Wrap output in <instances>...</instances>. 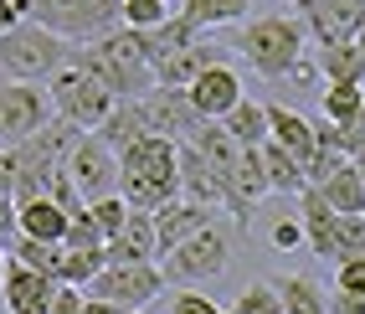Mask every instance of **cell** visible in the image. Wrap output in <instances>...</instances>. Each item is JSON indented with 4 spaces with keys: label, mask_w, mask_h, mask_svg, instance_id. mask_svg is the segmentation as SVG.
Listing matches in <instances>:
<instances>
[{
    "label": "cell",
    "mask_w": 365,
    "mask_h": 314,
    "mask_svg": "<svg viewBox=\"0 0 365 314\" xmlns=\"http://www.w3.org/2000/svg\"><path fill=\"white\" fill-rule=\"evenodd\" d=\"M299 222H304V232H309V248L319 253L324 263H334V243H339V211L319 196V191H304L299 196Z\"/></svg>",
    "instance_id": "cell-19"
},
{
    "label": "cell",
    "mask_w": 365,
    "mask_h": 314,
    "mask_svg": "<svg viewBox=\"0 0 365 314\" xmlns=\"http://www.w3.org/2000/svg\"><path fill=\"white\" fill-rule=\"evenodd\" d=\"M355 46H360V52H365V26H360V36H355Z\"/></svg>",
    "instance_id": "cell-45"
},
{
    "label": "cell",
    "mask_w": 365,
    "mask_h": 314,
    "mask_svg": "<svg viewBox=\"0 0 365 314\" xmlns=\"http://www.w3.org/2000/svg\"><path fill=\"white\" fill-rule=\"evenodd\" d=\"M304 31L309 26L299 16H257V21L232 31V46L247 57V67L257 78L283 83V78H299V67L309 62L304 57Z\"/></svg>",
    "instance_id": "cell-3"
},
{
    "label": "cell",
    "mask_w": 365,
    "mask_h": 314,
    "mask_svg": "<svg viewBox=\"0 0 365 314\" xmlns=\"http://www.w3.org/2000/svg\"><path fill=\"white\" fill-rule=\"evenodd\" d=\"M72 57H78V46L52 36L36 21H21L11 36H0V78H11V83L46 88L62 67H72Z\"/></svg>",
    "instance_id": "cell-4"
},
{
    "label": "cell",
    "mask_w": 365,
    "mask_h": 314,
    "mask_svg": "<svg viewBox=\"0 0 365 314\" xmlns=\"http://www.w3.org/2000/svg\"><path fill=\"white\" fill-rule=\"evenodd\" d=\"M299 21L314 31L319 46H334V41H355L360 26H365V0H294Z\"/></svg>",
    "instance_id": "cell-13"
},
{
    "label": "cell",
    "mask_w": 365,
    "mask_h": 314,
    "mask_svg": "<svg viewBox=\"0 0 365 314\" xmlns=\"http://www.w3.org/2000/svg\"><path fill=\"white\" fill-rule=\"evenodd\" d=\"M232 268V237L222 227H206L201 237H190V243H180L175 253H165L160 273L170 288H196V283H211L222 278Z\"/></svg>",
    "instance_id": "cell-9"
},
{
    "label": "cell",
    "mask_w": 365,
    "mask_h": 314,
    "mask_svg": "<svg viewBox=\"0 0 365 314\" xmlns=\"http://www.w3.org/2000/svg\"><path fill=\"white\" fill-rule=\"evenodd\" d=\"M180 191H185V201H196L206 211H227L232 222L252 227V201L232 186L227 171H216V165L201 150H190V144H180Z\"/></svg>",
    "instance_id": "cell-8"
},
{
    "label": "cell",
    "mask_w": 365,
    "mask_h": 314,
    "mask_svg": "<svg viewBox=\"0 0 365 314\" xmlns=\"http://www.w3.org/2000/svg\"><path fill=\"white\" fill-rule=\"evenodd\" d=\"M16 243H21V216H16V206H11V201H0V248L11 253Z\"/></svg>",
    "instance_id": "cell-40"
},
{
    "label": "cell",
    "mask_w": 365,
    "mask_h": 314,
    "mask_svg": "<svg viewBox=\"0 0 365 314\" xmlns=\"http://www.w3.org/2000/svg\"><path fill=\"white\" fill-rule=\"evenodd\" d=\"M267 129H273V144H283V150L304 165V176H309L314 155H319V134H314V118H304L299 108H288V103H267Z\"/></svg>",
    "instance_id": "cell-17"
},
{
    "label": "cell",
    "mask_w": 365,
    "mask_h": 314,
    "mask_svg": "<svg viewBox=\"0 0 365 314\" xmlns=\"http://www.w3.org/2000/svg\"><path fill=\"white\" fill-rule=\"evenodd\" d=\"M88 314H124L118 304H98V299H88Z\"/></svg>",
    "instance_id": "cell-43"
},
{
    "label": "cell",
    "mask_w": 365,
    "mask_h": 314,
    "mask_svg": "<svg viewBox=\"0 0 365 314\" xmlns=\"http://www.w3.org/2000/svg\"><path fill=\"white\" fill-rule=\"evenodd\" d=\"M319 108H324V118L339 129V124H350V118L365 108V88H355V83H329L324 93H319Z\"/></svg>",
    "instance_id": "cell-29"
},
{
    "label": "cell",
    "mask_w": 365,
    "mask_h": 314,
    "mask_svg": "<svg viewBox=\"0 0 365 314\" xmlns=\"http://www.w3.org/2000/svg\"><path fill=\"white\" fill-rule=\"evenodd\" d=\"M222 129L237 139V144H247V150H262L267 139H273V129H267V103H252V98H242L227 118H222Z\"/></svg>",
    "instance_id": "cell-28"
},
{
    "label": "cell",
    "mask_w": 365,
    "mask_h": 314,
    "mask_svg": "<svg viewBox=\"0 0 365 314\" xmlns=\"http://www.w3.org/2000/svg\"><path fill=\"white\" fill-rule=\"evenodd\" d=\"M52 314H88V294H83V288H67V283H62V294H57Z\"/></svg>",
    "instance_id": "cell-41"
},
{
    "label": "cell",
    "mask_w": 365,
    "mask_h": 314,
    "mask_svg": "<svg viewBox=\"0 0 365 314\" xmlns=\"http://www.w3.org/2000/svg\"><path fill=\"white\" fill-rule=\"evenodd\" d=\"M16 191H21V171H16V150H0V201L16 206Z\"/></svg>",
    "instance_id": "cell-37"
},
{
    "label": "cell",
    "mask_w": 365,
    "mask_h": 314,
    "mask_svg": "<svg viewBox=\"0 0 365 314\" xmlns=\"http://www.w3.org/2000/svg\"><path fill=\"white\" fill-rule=\"evenodd\" d=\"M144 113H150V129L160 139H175V144H190L201 129H206V118L196 113V103H190V93L185 88H155L150 98H139Z\"/></svg>",
    "instance_id": "cell-14"
},
{
    "label": "cell",
    "mask_w": 365,
    "mask_h": 314,
    "mask_svg": "<svg viewBox=\"0 0 365 314\" xmlns=\"http://www.w3.org/2000/svg\"><path fill=\"white\" fill-rule=\"evenodd\" d=\"M108 263H160V232L150 211L129 216V227L108 243Z\"/></svg>",
    "instance_id": "cell-21"
},
{
    "label": "cell",
    "mask_w": 365,
    "mask_h": 314,
    "mask_svg": "<svg viewBox=\"0 0 365 314\" xmlns=\"http://www.w3.org/2000/svg\"><path fill=\"white\" fill-rule=\"evenodd\" d=\"M262 165H267V186H273V196H304V191H309L304 165L288 155L283 144L267 139V144H262Z\"/></svg>",
    "instance_id": "cell-27"
},
{
    "label": "cell",
    "mask_w": 365,
    "mask_h": 314,
    "mask_svg": "<svg viewBox=\"0 0 365 314\" xmlns=\"http://www.w3.org/2000/svg\"><path fill=\"white\" fill-rule=\"evenodd\" d=\"M46 98H52V113L67 118L72 129L98 134L108 124V113L118 108V98L108 93V83L93 67H83V57H72V67H62L52 83H46Z\"/></svg>",
    "instance_id": "cell-6"
},
{
    "label": "cell",
    "mask_w": 365,
    "mask_h": 314,
    "mask_svg": "<svg viewBox=\"0 0 365 314\" xmlns=\"http://www.w3.org/2000/svg\"><path fill=\"white\" fill-rule=\"evenodd\" d=\"M273 283L283 294V314H329V288L314 273H288V278H273Z\"/></svg>",
    "instance_id": "cell-26"
},
{
    "label": "cell",
    "mask_w": 365,
    "mask_h": 314,
    "mask_svg": "<svg viewBox=\"0 0 365 314\" xmlns=\"http://www.w3.org/2000/svg\"><path fill=\"white\" fill-rule=\"evenodd\" d=\"M6 268H11V253L0 248V294H6Z\"/></svg>",
    "instance_id": "cell-44"
},
{
    "label": "cell",
    "mask_w": 365,
    "mask_h": 314,
    "mask_svg": "<svg viewBox=\"0 0 365 314\" xmlns=\"http://www.w3.org/2000/svg\"><path fill=\"white\" fill-rule=\"evenodd\" d=\"M98 139L108 144L113 155H129L134 144L155 139V129H150V113H144V103H118V108L108 113V124L98 129Z\"/></svg>",
    "instance_id": "cell-23"
},
{
    "label": "cell",
    "mask_w": 365,
    "mask_h": 314,
    "mask_svg": "<svg viewBox=\"0 0 365 314\" xmlns=\"http://www.w3.org/2000/svg\"><path fill=\"white\" fill-rule=\"evenodd\" d=\"M355 165H360V176H365V155H360V160H355Z\"/></svg>",
    "instance_id": "cell-46"
},
{
    "label": "cell",
    "mask_w": 365,
    "mask_h": 314,
    "mask_svg": "<svg viewBox=\"0 0 365 314\" xmlns=\"http://www.w3.org/2000/svg\"><path fill=\"white\" fill-rule=\"evenodd\" d=\"M170 21V0H124V26L129 31H160Z\"/></svg>",
    "instance_id": "cell-31"
},
{
    "label": "cell",
    "mask_w": 365,
    "mask_h": 314,
    "mask_svg": "<svg viewBox=\"0 0 365 314\" xmlns=\"http://www.w3.org/2000/svg\"><path fill=\"white\" fill-rule=\"evenodd\" d=\"M52 98H46V88H31V83H11L0 78V150H16V144H26L31 134H41L52 124Z\"/></svg>",
    "instance_id": "cell-11"
},
{
    "label": "cell",
    "mask_w": 365,
    "mask_h": 314,
    "mask_svg": "<svg viewBox=\"0 0 365 314\" xmlns=\"http://www.w3.org/2000/svg\"><path fill=\"white\" fill-rule=\"evenodd\" d=\"M314 191H319V196H324L339 216H365V176H360L355 160H345L324 186H314Z\"/></svg>",
    "instance_id": "cell-25"
},
{
    "label": "cell",
    "mask_w": 365,
    "mask_h": 314,
    "mask_svg": "<svg viewBox=\"0 0 365 314\" xmlns=\"http://www.w3.org/2000/svg\"><path fill=\"white\" fill-rule=\"evenodd\" d=\"M247 11H252V0H180L175 16H185L206 36L216 26H247Z\"/></svg>",
    "instance_id": "cell-24"
},
{
    "label": "cell",
    "mask_w": 365,
    "mask_h": 314,
    "mask_svg": "<svg viewBox=\"0 0 365 314\" xmlns=\"http://www.w3.org/2000/svg\"><path fill=\"white\" fill-rule=\"evenodd\" d=\"M21 21H31V0H0V36H11Z\"/></svg>",
    "instance_id": "cell-38"
},
{
    "label": "cell",
    "mask_w": 365,
    "mask_h": 314,
    "mask_svg": "<svg viewBox=\"0 0 365 314\" xmlns=\"http://www.w3.org/2000/svg\"><path fill=\"white\" fill-rule=\"evenodd\" d=\"M150 67L160 88H190L206 67H216V46L185 16H170L160 31H150Z\"/></svg>",
    "instance_id": "cell-5"
},
{
    "label": "cell",
    "mask_w": 365,
    "mask_h": 314,
    "mask_svg": "<svg viewBox=\"0 0 365 314\" xmlns=\"http://www.w3.org/2000/svg\"><path fill=\"white\" fill-rule=\"evenodd\" d=\"M227 314H283V294H278V283H267V278L247 283V288H242V294L227 304Z\"/></svg>",
    "instance_id": "cell-30"
},
{
    "label": "cell",
    "mask_w": 365,
    "mask_h": 314,
    "mask_svg": "<svg viewBox=\"0 0 365 314\" xmlns=\"http://www.w3.org/2000/svg\"><path fill=\"white\" fill-rule=\"evenodd\" d=\"M67 176L78 181V191H83L88 206L118 196V155L108 150L98 134H83V139H78V150L67 155Z\"/></svg>",
    "instance_id": "cell-12"
},
{
    "label": "cell",
    "mask_w": 365,
    "mask_h": 314,
    "mask_svg": "<svg viewBox=\"0 0 365 314\" xmlns=\"http://www.w3.org/2000/svg\"><path fill=\"white\" fill-rule=\"evenodd\" d=\"M118 196L134 211H160L170 201H180V144L175 139H144L129 155H118Z\"/></svg>",
    "instance_id": "cell-1"
},
{
    "label": "cell",
    "mask_w": 365,
    "mask_h": 314,
    "mask_svg": "<svg viewBox=\"0 0 365 314\" xmlns=\"http://www.w3.org/2000/svg\"><path fill=\"white\" fill-rule=\"evenodd\" d=\"M57 294H62V283L52 273H36V268H26V263L11 258V268H6V304H11V314H52Z\"/></svg>",
    "instance_id": "cell-16"
},
{
    "label": "cell",
    "mask_w": 365,
    "mask_h": 314,
    "mask_svg": "<svg viewBox=\"0 0 365 314\" xmlns=\"http://www.w3.org/2000/svg\"><path fill=\"white\" fill-rule=\"evenodd\" d=\"M31 21L72 46H93L124 26V0H31Z\"/></svg>",
    "instance_id": "cell-7"
},
{
    "label": "cell",
    "mask_w": 365,
    "mask_h": 314,
    "mask_svg": "<svg viewBox=\"0 0 365 314\" xmlns=\"http://www.w3.org/2000/svg\"><path fill=\"white\" fill-rule=\"evenodd\" d=\"M78 57H83V67H93L108 83V93L118 103H139V98H150V93L160 88L155 83V67H150V36H144V31L118 26L103 41L78 46Z\"/></svg>",
    "instance_id": "cell-2"
},
{
    "label": "cell",
    "mask_w": 365,
    "mask_h": 314,
    "mask_svg": "<svg viewBox=\"0 0 365 314\" xmlns=\"http://www.w3.org/2000/svg\"><path fill=\"white\" fill-rule=\"evenodd\" d=\"M314 72L324 78V88L329 83H355V88H365V52L355 41H334V46H314Z\"/></svg>",
    "instance_id": "cell-22"
},
{
    "label": "cell",
    "mask_w": 365,
    "mask_h": 314,
    "mask_svg": "<svg viewBox=\"0 0 365 314\" xmlns=\"http://www.w3.org/2000/svg\"><path fill=\"white\" fill-rule=\"evenodd\" d=\"M170 314H227V304H216L201 288H170Z\"/></svg>",
    "instance_id": "cell-34"
},
{
    "label": "cell",
    "mask_w": 365,
    "mask_h": 314,
    "mask_svg": "<svg viewBox=\"0 0 365 314\" xmlns=\"http://www.w3.org/2000/svg\"><path fill=\"white\" fill-rule=\"evenodd\" d=\"M88 216H93V227L103 232V243H113V237H118V232L129 227L134 206H129L124 196H108V201H98V206H88Z\"/></svg>",
    "instance_id": "cell-32"
},
{
    "label": "cell",
    "mask_w": 365,
    "mask_h": 314,
    "mask_svg": "<svg viewBox=\"0 0 365 314\" xmlns=\"http://www.w3.org/2000/svg\"><path fill=\"white\" fill-rule=\"evenodd\" d=\"M267 243H273L278 253H294V248H304V243H309V232H304V222H299V211H294V216H278V222H273V232H267Z\"/></svg>",
    "instance_id": "cell-35"
},
{
    "label": "cell",
    "mask_w": 365,
    "mask_h": 314,
    "mask_svg": "<svg viewBox=\"0 0 365 314\" xmlns=\"http://www.w3.org/2000/svg\"><path fill=\"white\" fill-rule=\"evenodd\" d=\"M334 288H345V294H365V263H339V268H334Z\"/></svg>",
    "instance_id": "cell-39"
},
{
    "label": "cell",
    "mask_w": 365,
    "mask_h": 314,
    "mask_svg": "<svg viewBox=\"0 0 365 314\" xmlns=\"http://www.w3.org/2000/svg\"><path fill=\"white\" fill-rule=\"evenodd\" d=\"M11 258H16V263H26V268H36V273H52V278H57L62 248H52V243H31V237H21V243L11 248Z\"/></svg>",
    "instance_id": "cell-33"
},
{
    "label": "cell",
    "mask_w": 365,
    "mask_h": 314,
    "mask_svg": "<svg viewBox=\"0 0 365 314\" xmlns=\"http://www.w3.org/2000/svg\"><path fill=\"white\" fill-rule=\"evenodd\" d=\"M185 93H190V103H196V113L206 118V124H222V118L242 103V78H237L227 62H216V67H206Z\"/></svg>",
    "instance_id": "cell-15"
},
{
    "label": "cell",
    "mask_w": 365,
    "mask_h": 314,
    "mask_svg": "<svg viewBox=\"0 0 365 314\" xmlns=\"http://www.w3.org/2000/svg\"><path fill=\"white\" fill-rule=\"evenodd\" d=\"M329 314H365V294H345V288H329Z\"/></svg>",
    "instance_id": "cell-42"
},
{
    "label": "cell",
    "mask_w": 365,
    "mask_h": 314,
    "mask_svg": "<svg viewBox=\"0 0 365 314\" xmlns=\"http://www.w3.org/2000/svg\"><path fill=\"white\" fill-rule=\"evenodd\" d=\"M165 288L170 283L160 273V263H108V268L88 283V299L118 304L124 314H144V304H155Z\"/></svg>",
    "instance_id": "cell-10"
},
{
    "label": "cell",
    "mask_w": 365,
    "mask_h": 314,
    "mask_svg": "<svg viewBox=\"0 0 365 314\" xmlns=\"http://www.w3.org/2000/svg\"><path fill=\"white\" fill-rule=\"evenodd\" d=\"M216 211H206V206H196V201H170V206H160L155 211V232H160V258L165 253H175L180 243H190V237H201L206 227H216L211 222Z\"/></svg>",
    "instance_id": "cell-18"
},
{
    "label": "cell",
    "mask_w": 365,
    "mask_h": 314,
    "mask_svg": "<svg viewBox=\"0 0 365 314\" xmlns=\"http://www.w3.org/2000/svg\"><path fill=\"white\" fill-rule=\"evenodd\" d=\"M334 134H339V155H345V160H360V155H365V108L350 118V124H339Z\"/></svg>",
    "instance_id": "cell-36"
},
{
    "label": "cell",
    "mask_w": 365,
    "mask_h": 314,
    "mask_svg": "<svg viewBox=\"0 0 365 314\" xmlns=\"http://www.w3.org/2000/svg\"><path fill=\"white\" fill-rule=\"evenodd\" d=\"M16 216H21V237H31V243H52V248H62V243H67V232H72V216H67L52 196L21 201Z\"/></svg>",
    "instance_id": "cell-20"
}]
</instances>
